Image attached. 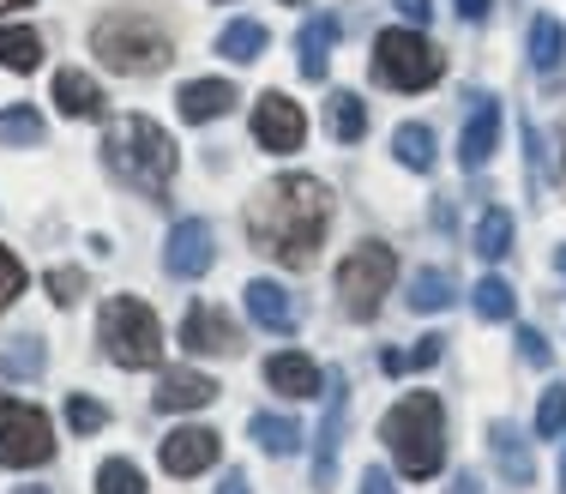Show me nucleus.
Wrapping results in <instances>:
<instances>
[{
	"instance_id": "6ab92c4d",
	"label": "nucleus",
	"mask_w": 566,
	"mask_h": 494,
	"mask_svg": "<svg viewBox=\"0 0 566 494\" xmlns=\"http://www.w3.org/2000/svg\"><path fill=\"white\" fill-rule=\"evenodd\" d=\"M55 103L73 122H103V91H97V78L78 73V66H61L55 73Z\"/></svg>"
},
{
	"instance_id": "a19ab883",
	"label": "nucleus",
	"mask_w": 566,
	"mask_h": 494,
	"mask_svg": "<svg viewBox=\"0 0 566 494\" xmlns=\"http://www.w3.org/2000/svg\"><path fill=\"white\" fill-rule=\"evenodd\" d=\"M392 7L403 12V19H416V24H428V19H434V7H428V0H392Z\"/></svg>"
},
{
	"instance_id": "2eb2a0df",
	"label": "nucleus",
	"mask_w": 566,
	"mask_h": 494,
	"mask_svg": "<svg viewBox=\"0 0 566 494\" xmlns=\"http://www.w3.org/2000/svg\"><path fill=\"white\" fill-rule=\"evenodd\" d=\"M218 392H223V386L211 380V374L175 368V374H164V380H157V410H169V417H181V410H206Z\"/></svg>"
},
{
	"instance_id": "bb28decb",
	"label": "nucleus",
	"mask_w": 566,
	"mask_h": 494,
	"mask_svg": "<svg viewBox=\"0 0 566 494\" xmlns=\"http://www.w3.org/2000/svg\"><path fill=\"white\" fill-rule=\"evenodd\" d=\"M392 151H398L403 169H434V127L403 122V127L392 133Z\"/></svg>"
},
{
	"instance_id": "de8ad7c7",
	"label": "nucleus",
	"mask_w": 566,
	"mask_h": 494,
	"mask_svg": "<svg viewBox=\"0 0 566 494\" xmlns=\"http://www.w3.org/2000/svg\"><path fill=\"white\" fill-rule=\"evenodd\" d=\"M19 494H49V488H19Z\"/></svg>"
},
{
	"instance_id": "aec40b11",
	"label": "nucleus",
	"mask_w": 566,
	"mask_h": 494,
	"mask_svg": "<svg viewBox=\"0 0 566 494\" xmlns=\"http://www.w3.org/2000/svg\"><path fill=\"white\" fill-rule=\"evenodd\" d=\"M489 452H494V464H501L506 483H518V488L536 483V459H531V446L518 440L512 422H494V429H489Z\"/></svg>"
},
{
	"instance_id": "ddd939ff",
	"label": "nucleus",
	"mask_w": 566,
	"mask_h": 494,
	"mask_svg": "<svg viewBox=\"0 0 566 494\" xmlns=\"http://www.w3.org/2000/svg\"><path fill=\"white\" fill-rule=\"evenodd\" d=\"M494 145H501V103L494 97H476L470 103V122L458 133V164L464 169H482L494 157Z\"/></svg>"
},
{
	"instance_id": "4be33fe9",
	"label": "nucleus",
	"mask_w": 566,
	"mask_h": 494,
	"mask_svg": "<svg viewBox=\"0 0 566 494\" xmlns=\"http://www.w3.org/2000/svg\"><path fill=\"white\" fill-rule=\"evenodd\" d=\"M265 43H272V36H265V24H260V19H235V24H223L218 55H229L235 66H253V61L265 55Z\"/></svg>"
},
{
	"instance_id": "37998d69",
	"label": "nucleus",
	"mask_w": 566,
	"mask_h": 494,
	"mask_svg": "<svg viewBox=\"0 0 566 494\" xmlns=\"http://www.w3.org/2000/svg\"><path fill=\"white\" fill-rule=\"evenodd\" d=\"M218 494H253L248 488V471H223V488Z\"/></svg>"
},
{
	"instance_id": "c03bdc74",
	"label": "nucleus",
	"mask_w": 566,
	"mask_h": 494,
	"mask_svg": "<svg viewBox=\"0 0 566 494\" xmlns=\"http://www.w3.org/2000/svg\"><path fill=\"white\" fill-rule=\"evenodd\" d=\"M452 494H482V488H476V476H458V483H452Z\"/></svg>"
},
{
	"instance_id": "20e7f679",
	"label": "nucleus",
	"mask_w": 566,
	"mask_h": 494,
	"mask_svg": "<svg viewBox=\"0 0 566 494\" xmlns=\"http://www.w3.org/2000/svg\"><path fill=\"white\" fill-rule=\"evenodd\" d=\"M91 49H97L103 66L133 73V78L164 73L169 55H175L169 31L151 19V12H109V19H97V24H91Z\"/></svg>"
},
{
	"instance_id": "72a5a7b5",
	"label": "nucleus",
	"mask_w": 566,
	"mask_h": 494,
	"mask_svg": "<svg viewBox=\"0 0 566 494\" xmlns=\"http://www.w3.org/2000/svg\"><path fill=\"white\" fill-rule=\"evenodd\" d=\"M103 422H109V410H103L97 398H78V392L66 398V429H73V434H97Z\"/></svg>"
},
{
	"instance_id": "6e6552de",
	"label": "nucleus",
	"mask_w": 566,
	"mask_h": 494,
	"mask_svg": "<svg viewBox=\"0 0 566 494\" xmlns=\"http://www.w3.org/2000/svg\"><path fill=\"white\" fill-rule=\"evenodd\" d=\"M55 459V429L36 404H19L7 398L0 404V464L7 471H31V464H49Z\"/></svg>"
},
{
	"instance_id": "393cba45",
	"label": "nucleus",
	"mask_w": 566,
	"mask_h": 494,
	"mask_svg": "<svg viewBox=\"0 0 566 494\" xmlns=\"http://www.w3.org/2000/svg\"><path fill=\"white\" fill-rule=\"evenodd\" d=\"M0 66H12V73H36V66H43V36L24 31V24H0Z\"/></svg>"
},
{
	"instance_id": "8fccbe9b",
	"label": "nucleus",
	"mask_w": 566,
	"mask_h": 494,
	"mask_svg": "<svg viewBox=\"0 0 566 494\" xmlns=\"http://www.w3.org/2000/svg\"><path fill=\"white\" fill-rule=\"evenodd\" d=\"M283 7H302V0H283Z\"/></svg>"
},
{
	"instance_id": "f704fd0d",
	"label": "nucleus",
	"mask_w": 566,
	"mask_h": 494,
	"mask_svg": "<svg viewBox=\"0 0 566 494\" xmlns=\"http://www.w3.org/2000/svg\"><path fill=\"white\" fill-rule=\"evenodd\" d=\"M49 296H55L61 308H73V302L85 296V272H78V265H55V272H49Z\"/></svg>"
},
{
	"instance_id": "9b49d317",
	"label": "nucleus",
	"mask_w": 566,
	"mask_h": 494,
	"mask_svg": "<svg viewBox=\"0 0 566 494\" xmlns=\"http://www.w3.org/2000/svg\"><path fill=\"white\" fill-rule=\"evenodd\" d=\"M181 344L193 356H235L241 350V332H235V319H229L223 308L199 302V308H187V319H181Z\"/></svg>"
},
{
	"instance_id": "423d86ee",
	"label": "nucleus",
	"mask_w": 566,
	"mask_h": 494,
	"mask_svg": "<svg viewBox=\"0 0 566 494\" xmlns=\"http://www.w3.org/2000/svg\"><path fill=\"white\" fill-rule=\"evenodd\" d=\"M447 73V55L422 31H380L374 36V78L392 91H428Z\"/></svg>"
},
{
	"instance_id": "a878e982",
	"label": "nucleus",
	"mask_w": 566,
	"mask_h": 494,
	"mask_svg": "<svg viewBox=\"0 0 566 494\" xmlns=\"http://www.w3.org/2000/svg\"><path fill=\"white\" fill-rule=\"evenodd\" d=\"M253 440H260V452H272V459H290V452L302 446V422L260 410V417H253Z\"/></svg>"
},
{
	"instance_id": "c756f323",
	"label": "nucleus",
	"mask_w": 566,
	"mask_h": 494,
	"mask_svg": "<svg viewBox=\"0 0 566 494\" xmlns=\"http://www.w3.org/2000/svg\"><path fill=\"white\" fill-rule=\"evenodd\" d=\"M470 302H476L482 319H512V308H518V296H512L506 277H482V284L470 290Z\"/></svg>"
},
{
	"instance_id": "1a4fd4ad",
	"label": "nucleus",
	"mask_w": 566,
	"mask_h": 494,
	"mask_svg": "<svg viewBox=\"0 0 566 494\" xmlns=\"http://www.w3.org/2000/svg\"><path fill=\"white\" fill-rule=\"evenodd\" d=\"M164 265H169V277H206L211 265H218V230H211L206 218H181L169 230Z\"/></svg>"
},
{
	"instance_id": "473e14b6",
	"label": "nucleus",
	"mask_w": 566,
	"mask_h": 494,
	"mask_svg": "<svg viewBox=\"0 0 566 494\" xmlns=\"http://www.w3.org/2000/svg\"><path fill=\"white\" fill-rule=\"evenodd\" d=\"M560 429H566V386H548L543 404H536V434L560 440Z\"/></svg>"
},
{
	"instance_id": "c9c22d12",
	"label": "nucleus",
	"mask_w": 566,
	"mask_h": 494,
	"mask_svg": "<svg viewBox=\"0 0 566 494\" xmlns=\"http://www.w3.org/2000/svg\"><path fill=\"white\" fill-rule=\"evenodd\" d=\"M7 374H43V338H12Z\"/></svg>"
},
{
	"instance_id": "7ed1b4c3",
	"label": "nucleus",
	"mask_w": 566,
	"mask_h": 494,
	"mask_svg": "<svg viewBox=\"0 0 566 494\" xmlns=\"http://www.w3.org/2000/svg\"><path fill=\"white\" fill-rule=\"evenodd\" d=\"M380 440L392 446V464L403 476H416V483L434 476L440 464H447V410H440V398L434 392L398 398L380 422Z\"/></svg>"
},
{
	"instance_id": "58836bf2",
	"label": "nucleus",
	"mask_w": 566,
	"mask_h": 494,
	"mask_svg": "<svg viewBox=\"0 0 566 494\" xmlns=\"http://www.w3.org/2000/svg\"><path fill=\"white\" fill-rule=\"evenodd\" d=\"M518 356H524L531 368H548V356H555V350H548V338H543V332H531V326H524V332H518Z\"/></svg>"
},
{
	"instance_id": "f257e3e1",
	"label": "nucleus",
	"mask_w": 566,
	"mask_h": 494,
	"mask_svg": "<svg viewBox=\"0 0 566 494\" xmlns=\"http://www.w3.org/2000/svg\"><path fill=\"white\" fill-rule=\"evenodd\" d=\"M326 223H332V193L314 176H283L248 206L253 248L272 253L277 265H290V272L314 265L319 242H326Z\"/></svg>"
},
{
	"instance_id": "49530a36",
	"label": "nucleus",
	"mask_w": 566,
	"mask_h": 494,
	"mask_svg": "<svg viewBox=\"0 0 566 494\" xmlns=\"http://www.w3.org/2000/svg\"><path fill=\"white\" fill-rule=\"evenodd\" d=\"M555 265H560V277H566V248H555Z\"/></svg>"
},
{
	"instance_id": "f3484780",
	"label": "nucleus",
	"mask_w": 566,
	"mask_h": 494,
	"mask_svg": "<svg viewBox=\"0 0 566 494\" xmlns=\"http://www.w3.org/2000/svg\"><path fill=\"white\" fill-rule=\"evenodd\" d=\"M248 314L265 332H295V296L283 284H272V277H253L248 284Z\"/></svg>"
},
{
	"instance_id": "cd10ccee",
	"label": "nucleus",
	"mask_w": 566,
	"mask_h": 494,
	"mask_svg": "<svg viewBox=\"0 0 566 494\" xmlns=\"http://www.w3.org/2000/svg\"><path fill=\"white\" fill-rule=\"evenodd\" d=\"M476 253L482 260H506L512 253V211L506 206H489L476 223Z\"/></svg>"
},
{
	"instance_id": "b1692460",
	"label": "nucleus",
	"mask_w": 566,
	"mask_h": 494,
	"mask_svg": "<svg viewBox=\"0 0 566 494\" xmlns=\"http://www.w3.org/2000/svg\"><path fill=\"white\" fill-rule=\"evenodd\" d=\"M560 61H566V31H560V19H548V12H543V19L531 24V66L543 78H555Z\"/></svg>"
},
{
	"instance_id": "f8f14e48",
	"label": "nucleus",
	"mask_w": 566,
	"mask_h": 494,
	"mask_svg": "<svg viewBox=\"0 0 566 494\" xmlns=\"http://www.w3.org/2000/svg\"><path fill=\"white\" fill-rule=\"evenodd\" d=\"M218 452H223V434H211V429H175L157 459H164L169 476H199V471H211V464H218Z\"/></svg>"
},
{
	"instance_id": "c85d7f7f",
	"label": "nucleus",
	"mask_w": 566,
	"mask_h": 494,
	"mask_svg": "<svg viewBox=\"0 0 566 494\" xmlns=\"http://www.w3.org/2000/svg\"><path fill=\"white\" fill-rule=\"evenodd\" d=\"M410 308H416V314L452 308V277L434 272V265H428V272H416V277H410Z\"/></svg>"
},
{
	"instance_id": "a211bd4d",
	"label": "nucleus",
	"mask_w": 566,
	"mask_h": 494,
	"mask_svg": "<svg viewBox=\"0 0 566 494\" xmlns=\"http://www.w3.org/2000/svg\"><path fill=\"white\" fill-rule=\"evenodd\" d=\"M265 386L283 398H319V368L307 362L302 350H277L272 362H265Z\"/></svg>"
},
{
	"instance_id": "412c9836",
	"label": "nucleus",
	"mask_w": 566,
	"mask_h": 494,
	"mask_svg": "<svg viewBox=\"0 0 566 494\" xmlns=\"http://www.w3.org/2000/svg\"><path fill=\"white\" fill-rule=\"evenodd\" d=\"M295 49H302V73L307 78H326L332 49H338V19H307L302 36H295Z\"/></svg>"
},
{
	"instance_id": "dca6fc26",
	"label": "nucleus",
	"mask_w": 566,
	"mask_h": 494,
	"mask_svg": "<svg viewBox=\"0 0 566 494\" xmlns=\"http://www.w3.org/2000/svg\"><path fill=\"white\" fill-rule=\"evenodd\" d=\"M181 122H193V127H206V122H218V115L235 109V85L229 78H193V85H181Z\"/></svg>"
},
{
	"instance_id": "0eeeda50",
	"label": "nucleus",
	"mask_w": 566,
	"mask_h": 494,
	"mask_svg": "<svg viewBox=\"0 0 566 494\" xmlns=\"http://www.w3.org/2000/svg\"><path fill=\"white\" fill-rule=\"evenodd\" d=\"M392 277H398L392 248H386V242H361V248L338 265V296H344V314L374 319V314H380V296L392 290Z\"/></svg>"
},
{
	"instance_id": "79ce46f5",
	"label": "nucleus",
	"mask_w": 566,
	"mask_h": 494,
	"mask_svg": "<svg viewBox=\"0 0 566 494\" xmlns=\"http://www.w3.org/2000/svg\"><path fill=\"white\" fill-rule=\"evenodd\" d=\"M458 19L482 24V19H489V0H458Z\"/></svg>"
},
{
	"instance_id": "5701e85b",
	"label": "nucleus",
	"mask_w": 566,
	"mask_h": 494,
	"mask_svg": "<svg viewBox=\"0 0 566 494\" xmlns=\"http://www.w3.org/2000/svg\"><path fill=\"white\" fill-rule=\"evenodd\" d=\"M326 122H332V139L356 145V139H368V103H361L356 91H332V103H326Z\"/></svg>"
},
{
	"instance_id": "39448f33",
	"label": "nucleus",
	"mask_w": 566,
	"mask_h": 494,
	"mask_svg": "<svg viewBox=\"0 0 566 494\" xmlns=\"http://www.w3.org/2000/svg\"><path fill=\"white\" fill-rule=\"evenodd\" d=\"M97 338H103V350H109V362H120V368H157L164 362V326H157V314L145 308L139 296L103 302Z\"/></svg>"
},
{
	"instance_id": "7c9ffc66",
	"label": "nucleus",
	"mask_w": 566,
	"mask_h": 494,
	"mask_svg": "<svg viewBox=\"0 0 566 494\" xmlns=\"http://www.w3.org/2000/svg\"><path fill=\"white\" fill-rule=\"evenodd\" d=\"M0 145H43V115L36 109H0Z\"/></svg>"
},
{
	"instance_id": "9d476101",
	"label": "nucleus",
	"mask_w": 566,
	"mask_h": 494,
	"mask_svg": "<svg viewBox=\"0 0 566 494\" xmlns=\"http://www.w3.org/2000/svg\"><path fill=\"white\" fill-rule=\"evenodd\" d=\"M253 139L265 145V151H302V139H307V122H302V109H295L283 91H265L260 103H253Z\"/></svg>"
},
{
	"instance_id": "2f4dec72",
	"label": "nucleus",
	"mask_w": 566,
	"mask_h": 494,
	"mask_svg": "<svg viewBox=\"0 0 566 494\" xmlns=\"http://www.w3.org/2000/svg\"><path fill=\"white\" fill-rule=\"evenodd\" d=\"M97 494H145V471L133 459H109L97 471Z\"/></svg>"
},
{
	"instance_id": "a18cd8bd",
	"label": "nucleus",
	"mask_w": 566,
	"mask_h": 494,
	"mask_svg": "<svg viewBox=\"0 0 566 494\" xmlns=\"http://www.w3.org/2000/svg\"><path fill=\"white\" fill-rule=\"evenodd\" d=\"M12 7H31V0H0V12H12Z\"/></svg>"
},
{
	"instance_id": "f03ea898",
	"label": "nucleus",
	"mask_w": 566,
	"mask_h": 494,
	"mask_svg": "<svg viewBox=\"0 0 566 494\" xmlns=\"http://www.w3.org/2000/svg\"><path fill=\"white\" fill-rule=\"evenodd\" d=\"M103 164L127 187H139L145 199H164L175 181V139L145 115H127V122H109V133H103Z\"/></svg>"
},
{
	"instance_id": "09e8293b",
	"label": "nucleus",
	"mask_w": 566,
	"mask_h": 494,
	"mask_svg": "<svg viewBox=\"0 0 566 494\" xmlns=\"http://www.w3.org/2000/svg\"><path fill=\"white\" fill-rule=\"evenodd\" d=\"M560 488H566V459H560Z\"/></svg>"
},
{
	"instance_id": "ea45409f",
	"label": "nucleus",
	"mask_w": 566,
	"mask_h": 494,
	"mask_svg": "<svg viewBox=\"0 0 566 494\" xmlns=\"http://www.w3.org/2000/svg\"><path fill=\"white\" fill-rule=\"evenodd\" d=\"M356 494H398V488H392V471L368 464V471H361V483H356Z\"/></svg>"
},
{
	"instance_id": "4468645a",
	"label": "nucleus",
	"mask_w": 566,
	"mask_h": 494,
	"mask_svg": "<svg viewBox=\"0 0 566 494\" xmlns=\"http://www.w3.org/2000/svg\"><path fill=\"white\" fill-rule=\"evenodd\" d=\"M344 417H349V392H344V380H338V374H332V392H326V422H319V452H314V483H319V488H332V476H338Z\"/></svg>"
},
{
	"instance_id": "e433bc0d",
	"label": "nucleus",
	"mask_w": 566,
	"mask_h": 494,
	"mask_svg": "<svg viewBox=\"0 0 566 494\" xmlns=\"http://www.w3.org/2000/svg\"><path fill=\"white\" fill-rule=\"evenodd\" d=\"M19 296H24V265L12 260L7 248H0V314H7V308H12V302H19Z\"/></svg>"
},
{
	"instance_id": "4c0bfd02",
	"label": "nucleus",
	"mask_w": 566,
	"mask_h": 494,
	"mask_svg": "<svg viewBox=\"0 0 566 494\" xmlns=\"http://www.w3.org/2000/svg\"><path fill=\"white\" fill-rule=\"evenodd\" d=\"M440 356H447V338H434V332H428V338H416V350L403 356V368H434Z\"/></svg>"
}]
</instances>
